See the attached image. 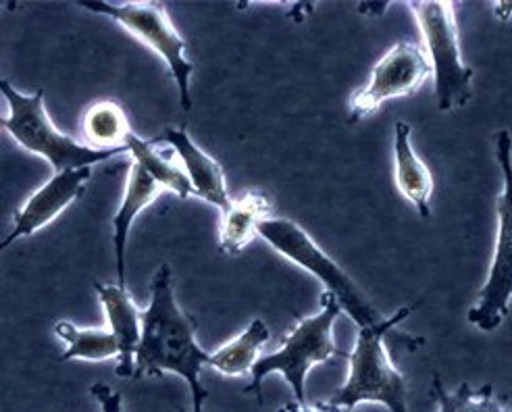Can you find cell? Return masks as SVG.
Instances as JSON below:
<instances>
[{"instance_id":"cell-7","label":"cell","mask_w":512,"mask_h":412,"mask_svg":"<svg viewBox=\"0 0 512 412\" xmlns=\"http://www.w3.org/2000/svg\"><path fill=\"white\" fill-rule=\"evenodd\" d=\"M80 7L90 9L92 13L105 15L121 23L123 28L144 42L150 50L167 63L173 80L179 90V102L188 113L192 109L190 96V77L194 73V65L186 59V40L177 34L175 25L171 23L167 9L161 3H107V0H84Z\"/></svg>"},{"instance_id":"cell-2","label":"cell","mask_w":512,"mask_h":412,"mask_svg":"<svg viewBox=\"0 0 512 412\" xmlns=\"http://www.w3.org/2000/svg\"><path fill=\"white\" fill-rule=\"evenodd\" d=\"M344 313L340 300L323 292L321 296V313L313 317L298 319L294 329L281 348L273 354H265L252 367V381L246 385V394H256V400L263 404V381L271 373H281L290 383V388L298 402H306V375L317 365L327 363L331 358L346 356L340 352L334 340V325Z\"/></svg>"},{"instance_id":"cell-14","label":"cell","mask_w":512,"mask_h":412,"mask_svg":"<svg viewBox=\"0 0 512 412\" xmlns=\"http://www.w3.org/2000/svg\"><path fill=\"white\" fill-rule=\"evenodd\" d=\"M394 163L398 190L415 206L423 219H429L433 177L411 142V125L404 121L394 123Z\"/></svg>"},{"instance_id":"cell-21","label":"cell","mask_w":512,"mask_h":412,"mask_svg":"<svg viewBox=\"0 0 512 412\" xmlns=\"http://www.w3.org/2000/svg\"><path fill=\"white\" fill-rule=\"evenodd\" d=\"M92 396L98 400L102 412H123L121 410V394L115 392L107 383H96L90 388Z\"/></svg>"},{"instance_id":"cell-15","label":"cell","mask_w":512,"mask_h":412,"mask_svg":"<svg viewBox=\"0 0 512 412\" xmlns=\"http://www.w3.org/2000/svg\"><path fill=\"white\" fill-rule=\"evenodd\" d=\"M271 215V202L263 192H246L232 200L229 209L223 211L219 229V250L223 254H240L256 236L259 227Z\"/></svg>"},{"instance_id":"cell-3","label":"cell","mask_w":512,"mask_h":412,"mask_svg":"<svg viewBox=\"0 0 512 412\" xmlns=\"http://www.w3.org/2000/svg\"><path fill=\"white\" fill-rule=\"evenodd\" d=\"M415 308L417 304L404 306L396 315L383 319L379 325L358 327L354 350L348 354V379L329 402L348 408H356L363 402H375L388 406L390 412H408L406 379L392 363L386 336L390 329L398 327Z\"/></svg>"},{"instance_id":"cell-17","label":"cell","mask_w":512,"mask_h":412,"mask_svg":"<svg viewBox=\"0 0 512 412\" xmlns=\"http://www.w3.org/2000/svg\"><path fill=\"white\" fill-rule=\"evenodd\" d=\"M82 127L88 146L98 150L123 148L127 146V138L132 136L125 111L113 100H102L90 107Z\"/></svg>"},{"instance_id":"cell-6","label":"cell","mask_w":512,"mask_h":412,"mask_svg":"<svg viewBox=\"0 0 512 412\" xmlns=\"http://www.w3.org/2000/svg\"><path fill=\"white\" fill-rule=\"evenodd\" d=\"M408 7L419 23L427 57L433 67L438 109L448 113L465 107L473 98L475 71L460 55L454 3L450 0H413Z\"/></svg>"},{"instance_id":"cell-18","label":"cell","mask_w":512,"mask_h":412,"mask_svg":"<svg viewBox=\"0 0 512 412\" xmlns=\"http://www.w3.org/2000/svg\"><path fill=\"white\" fill-rule=\"evenodd\" d=\"M57 336L67 344V350L61 354V360H107L119 358L121 346L113 331L94 329V327H78L69 321H61L55 327Z\"/></svg>"},{"instance_id":"cell-4","label":"cell","mask_w":512,"mask_h":412,"mask_svg":"<svg viewBox=\"0 0 512 412\" xmlns=\"http://www.w3.org/2000/svg\"><path fill=\"white\" fill-rule=\"evenodd\" d=\"M0 92H3L9 105V115L3 117L5 130L19 146L46 159L55 173L92 167L94 163L109 161L117 154L130 152L127 146L98 150L61 134L46 113L44 90L28 96L21 94L9 80H0Z\"/></svg>"},{"instance_id":"cell-19","label":"cell","mask_w":512,"mask_h":412,"mask_svg":"<svg viewBox=\"0 0 512 412\" xmlns=\"http://www.w3.org/2000/svg\"><path fill=\"white\" fill-rule=\"evenodd\" d=\"M150 140H142L136 134L127 138V148H130V154L134 157V163L142 165L157 182L165 188V192H173L179 198H190L196 196L194 186L190 182V177L182 167H175L173 163L165 161L161 154L152 148Z\"/></svg>"},{"instance_id":"cell-12","label":"cell","mask_w":512,"mask_h":412,"mask_svg":"<svg viewBox=\"0 0 512 412\" xmlns=\"http://www.w3.org/2000/svg\"><path fill=\"white\" fill-rule=\"evenodd\" d=\"M94 290H96L102 306H105L109 323H111V331L115 333L119 340V346H121L119 365H117L115 373L119 377L134 379L136 350H138L140 336H142V313L138 311V306L132 300V296L127 294L125 288H119L117 283L115 286H107V283L96 281Z\"/></svg>"},{"instance_id":"cell-8","label":"cell","mask_w":512,"mask_h":412,"mask_svg":"<svg viewBox=\"0 0 512 412\" xmlns=\"http://www.w3.org/2000/svg\"><path fill=\"white\" fill-rule=\"evenodd\" d=\"M496 161L500 165L504 188L498 196V238L488 281L479 292V302L467 319L481 331H494L508 317L512 300V138L508 130L496 134Z\"/></svg>"},{"instance_id":"cell-11","label":"cell","mask_w":512,"mask_h":412,"mask_svg":"<svg viewBox=\"0 0 512 412\" xmlns=\"http://www.w3.org/2000/svg\"><path fill=\"white\" fill-rule=\"evenodd\" d=\"M150 142L152 144H169L177 152V157L182 159L184 171L190 177V182H192L198 198L207 200L221 213L229 209V204H232V196H229V192H227L221 165L213 157H209V154L204 152L200 146H196V142L190 138V134L186 130L169 127V130H165L161 136H157Z\"/></svg>"},{"instance_id":"cell-10","label":"cell","mask_w":512,"mask_h":412,"mask_svg":"<svg viewBox=\"0 0 512 412\" xmlns=\"http://www.w3.org/2000/svg\"><path fill=\"white\" fill-rule=\"evenodd\" d=\"M90 175L92 167L55 173L53 179H48V182L21 206V211L15 215L11 234L3 240V248H9L15 240L32 236L44 225L53 223L69 204H73L82 196Z\"/></svg>"},{"instance_id":"cell-22","label":"cell","mask_w":512,"mask_h":412,"mask_svg":"<svg viewBox=\"0 0 512 412\" xmlns=\"http://www.w3.org/2000/svg\"><path fill=\"white\" fill-rule=\"evenodd\" d=\"M277 412H356V408H348V406H342V404H334V402H315V404H309V402H288L281 406Z\"/></svg>"},{"instance_id":"cell-13","label":"cell","mask_w":512,"mask_h":412,"mask_svg":"<svg viewBox=\"0 0 512 412\" xmlns=\"http://www.w3.org/2000/svg\"><path fill=\"white\" fill-rule=\"evenodd\" d=\"M165 188L152 177L142 165L132 163L130 175L123 192L119 211L113 217V248H115V265H117V286L125 288V246L130 238V229L142 209L155 202Z\"/></svg>"},{"instance_id":"cell-9","label":"cell","mask_w":512,"mask_h":412,"mask_svg":"<svg viewBox=\"0 0 512 412\" xmlns=\"http://www.w3.org/2000/svg\"><path fill=\"white\" fill-rule=\"evenodd\" d=\"M433 75L427 50L415 42H398L373 67L365 88L350 96L348 123H358L375 113L383 102L415 94Z\"/></svg>"},{"instance_id":"cell-5","label":"cell","mask_w":512,"mask_h":412,"mask_svg":"<svg viewBox=\"0 0 512 412\" xmlns=\"http://www.w3.org/2000/svg\"><path fill=\"white\" fill-rule=\"evenodd\" d=\"M259 236L275 252L321 279L325 290L340 300L342 308L358 327H371L383 321L373 302L356 286L354 279L331 256H327L296 221L269 217L261 223Z\"/></svg>"},{"instance_id":"cell-16","label":"cell","mask_w":512,"mask_h":412,"mask_svg":"<svg viewBox=\"0 0 512 412\" xmlns=\"http://www.w3.org/2000/svg\"><path fill=\"white\" fill-rule=\"evenodd\" d=\"M269 338L271 333L265 321L254 319L248 325V329H244V333H240L236 340L223 344L219 350L209 354V367H213L223 375H232V377L244 375L252 371L256 360L261 358L259 352L269 342Z\"/></svg>"},{"instance_id":"cell-1","label":"cell","mask_w":512,"mask_h":412,"mask_svg":"<svg viewBox=\"0 0 512 412\" xmlns=\"http://www.w3.org/2000/svg\"><path fill=\"white\" fill-rule=\"evenodd\" d=\"M209 354L196 340V321L175 300L171 267L161 265L150 283V304L142 311L134 379L163 373L184 377L192 392V412H202L209 392L202 388L200 371L209 365Z\"/></svg>"},{"instance_id":"cell-20","label":"cell","mask_w":512,"mask_h":412,"mask_svg":"<svg viewBox=\"0 0 512 412\" xmlns=\"http://www.w3.org/2000/svg\"><path fill=\"white\" fill-rule=\"evenodd\" d=\"M431 394L438 400L440 412H512V408L496 400L490 383L481 385L479 390H473L469 383H460L454 392H448L440 375H433Z\"/></svg>"}]
</instances>
